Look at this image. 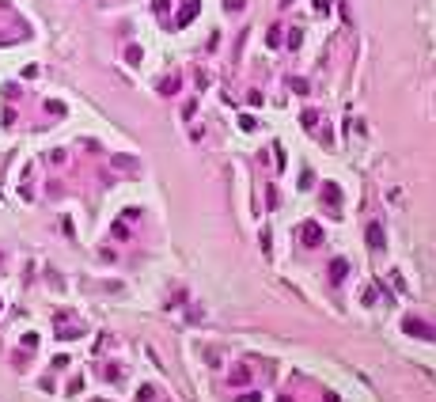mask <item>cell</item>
<instances>
[{
  "instance_id": "cell-1",
  "label": "cell",
  "mask_w": 436,
  "mask_h": 402,
  "mask_svg": "<svg viewBox=\"0 0 436 402\" xmlns=\"http://www.w3.org/2000/svg\"><path fill=\"white\" fill-rule=\"evenodd\" d=\"M402 326H406V334H417V338H428V342L436 338V330H432V326H425L421 319H406Z\"/></svg>"
},
{
  "instance_id": "cell-2",
  "label": "cell",
  "mask_w": 436,
  "mask_h": 402,
  "mask_svg": "<svg viewBox=\"0 0 436 402\" xmlns=\"http://www.w3.org/2000/svg\"><path fill=\"white\" fill-rule=\"evenodd\" d=\"M345 274H349V262H345V258H334V262H330V281H334V285H342V281H345Z\"/></svg>"
},
{
  "instance_id": "cell-3",
  "label": "cell",
  "mask_w": 436,
  "mask_h": 402,
  "mask_svg": "<svg viewBox=\"0 0 436 402\" xmlns=\"http://www.w3.org/2000/svg\"><path fill=\"white\" fill-rule=\"evenodd\" d=\"M368 247H372V250L383 247V228H379V224H372V228H368Z\"/></svg>"
},
{
  "instance_id": "cell-4",
  "label": "cell",
  "mask_w": 436,
  "mask_h": 402,
  "mask_svg": "<svg viewBox=\"0 0 436 402\" xmlns=\"http://www.w3.org/2000/svg\"><path fill=\"white\" fill-rule=\"evenodd\" d=\"M304 243H311V247H315V243H323V231H319L315 224H308V228H304Z\"/></svg>"
},
{
  "instance_id": "cell-5",
  "label": "cell",
  "mask_w": 436,
  "mask_h": 402,
  "mask_svg": "<svg viewBox=\"0 0 436 402\" xmlns=\"http://www.w3.org/2000/svg\"><path fill=\"white\" fill-rule=\"evenodd\" d=\"M239 402H262V394H243Z\"/></svg>"
}]
</instances>
